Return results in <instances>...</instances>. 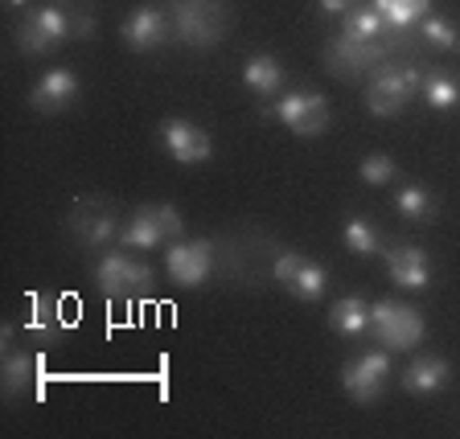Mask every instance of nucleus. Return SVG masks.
<instances>
[{"label": "nucleus", "mask_w": 460, "mask_h": 439, "mask_svg": "<svg viewBox=\"0 0 460 439\" xmlns=\"http://www.w3.org/2000/svg\"><path fill=\"white\" fill-rule=\"evenodd\" d=\"M386 276H391L394 287L402 292H423L431 284V259L423 247L415 242H399L394 250H386Z\"/></svg>", "instance_id": "obj_15"}, {"label": "nucleus", "mask_w": 460, "mask_h": 439, "mask_svg": "<svg viewBox=\"0 0 460 439\" xmlns=\"http://www.w3.org/2000/svg\"><path fill=\"white\" fill-rule=\"evenodd\" d=\"M420 95H423V103H428L431 111H456L460 107V83L452 75L431 70V75H423Z\"/></svg>", "instance_id": "obj_20"}, {"label": "nucleus", "mask_w": 460, "mask_h": 439, "mask_svg": "<svg viewBox=\"0 0 460 439\" xmlns=\"http://www.w3.org/2000/svg\"><path fill=\"white\" fill-rule=\"evenodd\" d=\"M33 373H38V362L29 354H4V394L9 399H21L33 382Z\"/></svg>", "instance_id": "obj_25"}, {"label": "nucleus", "mask_w": 460, "mask_h": 439, "mask_svg": "<svg viewBox=\"0 0 460 439\" xmlns=\"http://www.w3.org/2000/svg\"><path fill=\"white\" fill-rule=\"evenodd\" d=\"M423 41L428 46H436V49H456L460 46V33H456V25H452L448 17H423Z\"/></svg>", "instance_id": "obj_28"}, {"label": "nucleus", "mask_w": 460, "mask_h": 439, "mask_svg": "<svg viewBox=\"0 0 460 439\" xmlns=\"http://www.w3.org/2000/svg\"><path fill=\"white\" fill-rule=\"evenodd\" d=\"M316 4H321V13H329V17H345V13L349 9H358V0H316Z\"/></svg>", "instance_id": "obj_30"}, {"label": "nucleus", "mask_w": 460, "mask_h": 439, "mask_svg": "<svg viewBox=\"0 0 460 439\" xmlns=\"http://www.w3.org/2000/svg\"><path fill=\"white\" fill-rule=\"evenodd\" d=\"M366 337L391 349V354H402V349H415L423 341V316L415 312L411 304L402 300H374L370 304V329Z\"/></svg>", "instance_id": "obj_2"}, {"label": "nucleus", "mask_w": 460, "mask_h": 439, "mask_svg": "<svg viewBox=\"0 0 460 439\" xmlns=\"http://www.w3.org/2000/svg\"><path fill=\"white\" fill-rule=\"evenodd\" d=\"M181 230H185V222L172 206H140L128 218V226L119 230V242L132 250H153V247H164L169 239H177Z\"/></svg>", "instance_id": "obj_7"}, {"label": "nucleus", "mask_w": 460, "mask_h": 439, "mask_svg": "<svg viewBox=\"0 0 460 439\" xmlns=\"http://www.w3.org/2000/svg\"><path fill=\"white\" fill-rule=\"evenodd\" d=\"M172 33L193 49H210L226 38V13L218 0H177L172 4Z\"/></svg>", "instance_id": "obj_3"}, {"label": "nucleus", "mask_w": 460, "mask_h": 439, "mask_svg": "<svg viewBox=\"0 0 460 439\" xmlns=\"http://www.w3.org/2000/svg\"><path fill=\"white\" fill-rule=\"evenodd\" d=\"M66 226H70V234H75L83 247H103L115 230H119L115 226L111 206H103L99 198H78L75 206H70V214H66Z\"/></svg>", "instance_id": "obj_14"}, {"label": "nucleus", "mask_w": 460, "mask_h": 439, "mask_svg": "<svg viewBox=\"0 0 460 439\" xmlns=\"http://www.w3.org/2000/svg\"><path fill=\"white\" fill-rule=\"evenodd\" d=\"M341 33H349V38H362V41H378L386 33V21H383V13L374 9H366V4H358V9H349L341 17Z\"/></svg>", "instance_id": "obj_23"}, {"label": "nucleus", "mask_w": 460, "mask_h": 439, "mask_svg": "<svg viewBox=\"0 0 460 439\" xmlns=\"http://www.w3.org/2000/svg\"><path fill=\"white\" fill-rule=\"evenodd\" d=\"M119 38H124L128 49H136V54H148V49H161L169 38H177L172 33V21L164 17V9H156V4H144V9L128 13L124 25H119Z\"/></svg>", "instance_id": "obj_13"}, {"label": "nucleus", "mask_w": 460, "mask_h": 439, "mask_svg": "<svg viewBox=\"0 0 460 439\" xmlns=\"http://www.w3.org/2000/svg\"><path fill=\"white\" fill-rule=\"evenodd\" d=\"M271 279L284 287L288 296L305 300V304L325 296V284H329L325 268L313 263V259H305V255H296V250H279L276 263H271Z\"/></svg>", "instance_id": "obj_8"}, {"label": "nucleus", "mask_w": 460, "mask_h": 439, "mask_svg": "<svg viewBox=\"0 0 460 439\" xmlns=\"http://www.w3.org/2000/svg\"><path fill=\"white\" fill-rule=\"evenodd\" d=\"M394 210H399L407 222H431L440 206H436V198H431L423 185H399V193H394Z\"/></svg>", "instance_id": "obj_21"}, {"label": "nucleus", "mask_w": 460, "mask_h": 439, "mask_svg": "<svg viewBox=\"0 0 460 439\" xmlns=\"http://www.w3.org/2000/svg\"><path fill=\"white\" fill-rule=\"evenodd\" d=\"M386 382H391V357H386V349L354 357V362L341 370L345 394H349L354 402H362V407H370V402L383 399V394H386Z\"/></svg>", "instance_id": "obj_9"}, {"label": "nucleus", "mask_w": 460, "mask_h": 439, "mask_svg": "<svg viewBox=\"0 0 460 439\" xmlns=\"http://www.w3.org/2000/svg\"><path fill=\"white\" fill-rule=\"evenodd\" d=\"M243 83H247L251 95L259 99H276L284 91V66H279L271 54H251L243 62Z\"/></svg>", "instance_id": "obj_18"}, {"label": "nucleus", "mask_w": 460, "mask_h": 439, "mask_svg": "<svg viewBox=\"0 0 460 439\" xmlns=\"http://www.w3.org/2000/svg\"><path fill=\"white\" fill-rule=\"evenodd\" d=\"M78 91H83V83H78L75 70H46L41 83L33 86L29 103H33V111H41V115H58V111H66V107L78 103Z\"/></svg>", "instance_id": "obj_16"}, {"label": "nucleus", "mask_w": 460, "mask_h": 439, "mask_svg": "<svg viewBox=\"0 0 460 439\" xmlns=\"http://www.w3.org/2000/svg\"><path fill=\"white\" fill-rule=\"evenodd\" d=\"M95 284L111 300H144L153 296V271L148 263H136L132 255H103L95 268Z\"/></svg>", "instance_id": "obj_5"}, {"label": "nucleus", "mask_w": 460, "mask_h": 439, "mask_svg": "<svg viewBox=\"0 0 460 439\" xmlns=\"http://www.w3.org/2000/svg\"><path fill=\"white\" fill-rule=\"evenodd\" d=\"M70 38L75 41L95 38V17H91V13H70Z\"/></svg>", "instance_id": "obj_29"}, {"label": "nucleus", "mask_w": 460, "mask_h": 439, "mask_svg": "<svg viewBox=\"0 0 460 439\" xmlns=\"http://www.w3.org/2000/svg\"><path fill=\"white\" fill-rule=\"evenodd\" d=\"M394 172H399V164H394L386 153H370L362 164H358V177H362L366 185H391Z\"/></svg>", "instance_id": "obj_27"}, {"label": "nucleus", "mask_w": 460, "mask_h": 439, "mask_svg": "<svg viewBox=\"0 0 460 439\" xmlns=\"http://www.w3.org/2000/svg\"><path fill=\"white\" fill-rule=\"evenodd\" d=\"M33 333H41V337H54L58 329H66V320H62V300L58 296H38L33 300Z\"/></svg>", "instance_id": "obj_26"}, {"label": "nucleus", "mask_w": 460, "mask_h": 439, "mask_svg": "<svg viewBox=\"0 0 460 439\" xmlns=\"http://www.w3.org/2000/svg\"><path fill=\"white\" fill-rule=\"evenodd\" d=\"M374 9L383 13L386 29H411L415 21L428 17L431 0H374Z\"/></svg>", "instance_id": "obj_22"}, {"label": "nucleus", "mask_w": 460, "mask_h": 439, "mask_svg": "<svg viewBox=\"0 0 460 439\" xmlns=\"http://www.w3.org/2000/svg\"><path fill=\"white\" fill-rule=\"evenodd\" d=\"M70 38V13L62 4H41L29 9L17 25V49L29 57H46L54 54L62 41Z\"/></svg>", "instance_id": "obj_4"}, {"label": "nucleus", "mask_w": 460, "mask_h": 439, "mask_svg": "<svg viewBox=\"0 0 460 439\" xmlns=\"http://www.w3.org/2000/svg\"><path fill=\"white\" fill-rule=\"evenodd\" d=\"M329 325L341 337H362L370 329V304L362 296H341L333 304V312H329Z\"/></svg>", "instance_id": "obj_19"}, {"label": "nucleus", "mask_w": 460, "mask_h": 439, "mask_svg": "<svg viewBox=\"0 0 460 439\" xmlns=\"http://www.w3.org/2000/svg\"><path fill=\"white\" fill-rule=\"evenodd\" d=\"M452 378V365L444 362V357H415V362H407V370H402V391L415 394V399H431V394H440L444 386H448Z\"/></svg>", "instance_id": "obj_17"}, {"label": "nucleus", "mask_w": 460, "mask_h": 439, "mask_svg": "<svg viewBox=\"0 0 460 439\" xmlns=\"http://www.w3.org/2000/svg\"><path fill=\"white\" fill-rule=\"evenodd\" d=\"M164 271L177 287H198L210 279L214 271V247L206 239H185L172 242L169 255H164Z\"/></svg>", "instance_id": "obj_11"}, {"label": "nucleus", "mask_w": 460, "mask_h": 439, "mask_svg": "<svg viewBox=\"0 0 460 439\" xmlns=\"http://www.w3.org/2000/svg\"><path fill=\"white\" fill-rule=\"evenodd\" d=\"M263 115H276L288 132L313 140L329 127V99L321 91H292V95L276 99L271 107H263Z\"/></svg>", "instance_id": "obj_6"}, {"label": "nucleus", "mask_w": 460, "mask_h": 439, "mask_svg": "<svg viewBox=\"0 0 460 439\" xmlns=\"http://www.w3.org/2000/svg\"><path fill=\"white\" fill-rule=\"evenodd\" d=\"M325 62H329V70L341 78H358V75H366V70L374 75V70L386 62V46H383V38L362 41V38L341 33V38H333L325 46Z\"/></svg>", "instance_id": "obj_10"}, {"label": "nucleus", "mask_w": 460, "mask_h": 439, "mask_svg": "<svg viewBox=\"0 0 460 439\" xmlns=\"http://www.w3.org/2000/svg\"><path fill=\"white\" fill-rule=\"evenodd\" d=\"M341 242L349 250H354V255H378V247H383V242H378V226H374L370 218H345V226H341Z\"/></svg>", "instance_id": "obj_24"}, {"label": "nucleus", "mask_w": 460, "mask_h": 439, "mask_svg": "<svg viewBox=\"0 0 460 439\" xmlns=\"http://www.w3.org/2000/svg\"><path fill=\"white\" fill-rule=\"evenodd\" d=\"M161 148L177 164H206L214 156L210 132L198 127L193 119H164L161 124Z\"/></svg>", "instance_id": "obj_12"}, {"label": "nucleus", "mask_w": 460, "mask_h": 439, "mask_svg": "<svg viewBox=\"0 0 460 439\" xmlns=\"http://www.w3.org/2000/svg\"><path fill=\"white\" fill-rule=\"evenodd\" d=\"M4 4H13V9H25L29 0H4Z\"/></svg>", "instance_id": "obj_31"}, {"label": "nucleus", "mask_w": 460, "mask_h": 439, "mask_svg": "<svg viewBox=\"0 0 460 439\" xmlns=\"http://www.w3.org/2000/svg\"><path fill=\"white\" fill-rule=\"evenodd\" d=\"M423 86V70L420 66H378L370 75V86H366V107L378 119H394V115L407 111L415 95Z\"/></svg>", "instance_id": "obj_1"}]
</instances>
